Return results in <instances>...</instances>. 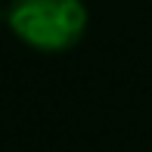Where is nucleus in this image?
Segmentation results:
<instances>
[{"label":"nucleus","instance_id":"1","mask_svg":"<svg viewBox=\"0 0 152 152\" xmlns=\"http://www.w3.org/2000/svg\"><path fill=\"white\" fill-rule=\"evenodd\" d=\"M84 0H12L6 25L12 37L37 53H65L87 31Z\"/></svg>","mask_w":152,"mask_h":152}]
</instances>
